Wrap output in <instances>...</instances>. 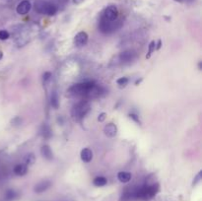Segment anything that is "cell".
Segmentation results:
<instances>
[{
    "mask_svg": "<svg viewBox=\"0 0 202 201\" xmlns=\"http://www.w3.org/2000/svg\"><path fill=\"white\" fill-rule=\"evenodd\" d=\"M159 191V184H144L139 188L133 190V197L134 199H141V200H149L153 198Z\"/></svg>",
    "mask_w": 202,
    "mask_h": 201,
    "instance_id": "6da1fadb",
    "label": "cell"
},
{
    "mask_svg": "<svg viewBox=\"0 0 202 201\" xmlns=\"http://www.w3.org/2000/svg\"><path fill=\"white\" fill-rule=\"evenodd\" d=\"M136 58V53L132 50H125L120 54V59L122 62H130Z\"/></svg>",
    "mask_w": 202,
    "mask_h": 201,
    "instance_id": "30bf717a",
    "label": "cell"
},
{
    "mask_svg": "<svg viewBox=\"0 0 202 201\" xmlns=\"http://www.w3.org/2000/svg\"><path fill=\"white\" fill-rule=\"evenodd\" d=\"M183 1H187V2H188V3H192V2H194L195 0H183Z\"/></svg>",
    "mask_w": 202,
    "mask_h": 201,
    "instance_id": "1f68e13d",
    "label": "cell"
},
{
    "mask_svg": "<svg viewBox=\"0 0 202 201\" xmlns=\"http://www.w3.org/2000/svg\"><path fill=\"white\" fill-rule=\"evenodd\" d=\"M95 85H96V83L92 81L78 83V84L73 85L68 90V95H70V96H87L90 90Z\"/></svg>",
    "mask_w": 202,
    "mask_h": 201,
    "instance_id": "7a4b0ae2",
    "label": "cell"
},
{
    "mask_svg": "<svg viewBox=\"0 0 202 201\" xmlns=\"http://www.w3.org/2000/svg\"><path fill=\"white\" fill-rule=\"evenodd\" d=\"M90 110V104L88 102H81L77 104L76 106H74V108L72 109V116L75 119H81L83 118L87 113L89 112Z\"/></svg>",
    "mask_w": 202,
    "mask_h": 201,
    "instance_id": "277c9868",
    "label": "cell"
},
{
    "mask_svg": "<svg viewBox=\"0 0 202 201\" xmlns=\"http://www.w3.org/2000/svg\"><path fill=\"white\" fill-rule=\"evenodd\" d=\"M175 1H177V2H180V3H181V2H183V0H175Z\"/></svg>",
    "mask_w": 202,
    "mask_h": 201,
    "instance_id": "e575fe53",
    "label": "cell"
},
{
    "mask_svg": "<svg viewBox=\"0 0 202 201\" xmlns=\"http://www.w3.org/2000/svg\"><path fill=\"white\" fill-rule=\"evenodd\" d=\"M104 133L106 136H108L109 138L114 137L117 134V127L116 125L113 123V122H109V123L106 124V126L104 127Z\"/></svg>",
    "mask_w": 202,
    "mask_h": 201,
    "instance_id": "9c48e42d",
    "label": "cell"
},
{
    "mask_svg": "<svg viewBox=\"0 0 202 201\" xmlns=\"http://www.w3.org/2000/svg\"><path fill=\"white\" fill-rule=\"evenodd\" d=\"M21 122H22V119H21V117H19V116H15L13 119L11 120L12 125H19V124H21Z\"/></svg>",
    "mask_w": 202,
    "mask_h": 201,
    "instance_id": "4316f807",
    "label": "cell"
},
{
    "mask_svg": "<svg viewBox=\"0 0 202 201\" xmlns=\"http://www.w3.org/2000/svg\"><path fill=\"white\" fill-rule=\"evenodd\" d=\"M41 154L42 156L47 161H51L53 159V153L49 145H43L41 148Z\"/></svg>",
    "mask_w": 202,
    "mask_h": 201,
    "instance_id": "4fadbf2b",
    "label": "cell"
},
{
    "mask_svg": "<svg viewBox=\"0 0 202 201\" xmlns=\"http://www.w3.org/2000/svg\"><path fill=\"white\" fill-rule=\"evenodd\" d=\"M155 46H156L155 41H152L151 42L149 43V45H148V52H147V54H146V58H147V59H149L150 57H151L152 53L154 52V51H155Z\"/></svg>",
    "mask_w": 202,
    "mask_h": 201,
    "instance_id": "7402d4cb",
    "label": "cell"
},
{
    "mask_svg": "<svg viewBox=\"0 0 202 201\" xmlns=\"http://www.w3.org/2000/svg\"><path fill=\"white\" fill-rule=\"evenodd\" d=\"M142 80H143V79H142V78H140V79H137V80L135 81V85H136V86H138V85H139L140 83L142 82Z\"/></svg>",
    "mask_w": 202,
    "mask_h": 201,
    "instance_id": "4dcf8cb0",
    "label": "cell"
},
{
    "mask_svg": "<svg viewBox=\"0 0 202 201\" xmlns=\"http://www.w3.org/2000/svg\"><path fill=\"white\" fill-rule=\"evenodd\" d=\"M51 186V181L50 180H42L41 183H39L38 184H35V186L34 188V191L37 193H42L46 191L47 189Z\"/></svg>",
    "mask_w": 202,
    "mask_h": 201,
    "instance_id": "8fae6325",
    "label": "cell"
},
{
    "mask_svg": "<svg viewBox=\"0 0 202 201\" xmlns=\"http://www.w3.org/2000/svg\"><path fill=\"white\" fill-rule=\"evenodd\" d=\"M50 105L52 106L53 109H57L59 108V100H58V95L57 93L53 91L52 93H51V96H50Z\"/></svg>",
    "mask_w": 202,
    "mask_h": 201,
    "instance_id": "e0dca14e",
    "label": "cell"
},
{
    "mask_svg": "<svg viewBox=\"0 0 202 201\" xmlns=\"http://www.w3.org/2000/svg\"><path fill=\"white\" fill-rule=\"evenodd\" d=\"M128 116H129L130 118H131V119H132L133 121H135L136 123L141 124V121H140V119H139V116H138L136 113L131 112V113H129V114H128Z\"/></svg>",
    "mask_w": 202,
    "mask_h": 201,
    "instance_id": "484cf974",
    "label": "cell"
},
{
    "mask_svg": "<svg viewBox=\"0 0 202 201\" xmlns=\"http://www.w3.org/2000/svg\"><path fill=\"white\" fill-rule=\"evenodd\" d=\"M10 38V34L6 30H0V41H6Z\"/></svg>",
    "mask_w": 202,
    "mask_h": 201,
    "instance_id": "603a6c76",
    "label": "cell"
},
{
    "mask_svg": "<svg viewBox=\"0 0 202 201\" xmlns=\"http://www.w3.org/2000/svg\"><path fill=\"white\" fill-rule=\"evenodd\" d=\"M201 66H202V64H201V61H199V63H198V69H199V70H201V68H202Z\"/></svg>",
    "mask_w": 202,
    "mask_h": 201,
    "instance_id": "d6a6232c",
    "label": "cell"
},
{
    "mask_svg": "<svg viewBox=\"0 0 202 201\" xmlns=\"http://www.w3.org/2000/svg\"><path fill=\"white\" fill-rule=\"evenodd\" d=\"M99 29L104 34H109L113 32L116 29H117V27L114 24V21H108L105 18H101L100 23H99Z\"/></svg>",
    "mask_w": 202,
    "mask_h": 201,
    "instance_id": "5b68a950",
    "label": "cell"
},
{
    "mask_svg": "<svg viewBox=\"0 0 202 201\" xmlns=\"http://www.w3.org/2000/svg\"><path fill=\"white\" fill-rule=\"evenodd\" d=\"M41 134H42V135L45 137V138H46V139H49V138H50L51 135H52V133H51V130H50V128H49V126H47V125H45V124L42 127Z\"/></svg>",
    "mask_w": 202,
    "mask_h": 201,
    "instance_id": "d6986e66",
    "label": "cell"
},
{
    "mask_svg": "<svg viewBox=\"0 0 202 201\" xmlns=\"http://www.w3.org/2000/svg\"><path fill=\"white\" fill-rule=\"evenodd\" d=\"M2 57H3V53H2V51L0 50V60L2 59Z\"/></svg>",
    "mask_w": 202,
    "mask_h": 201,
    "instance_id": "836d02e7",
    "label": "cell"
},
{
    "mask_svg": "<svg viewBox=\"0 0 202 201\" xmlns=\"http://www.w3.org/2000/svg\"><path fill=\"white\" fill-rule=\"evenodd\" d=\"M128 82H129V80L127 77H120L116 80V84L118 85L120 88H124V87L127 86Z\"/></svg>",
    "mask_w": 202,
    "mask_h": 201,
    "instance_id": "44dd1931",
    "label": "cell"
},
{
    "mask_svg": "<svg viewBox=\"0 0 202 201\" xmlns=\"http://www.w3.org/2000/svg\"><path fill=\"white\" fill-rule=\"evenodd\" d=\"M17 192H16L14 189H8V190L5 192V199L7 201H12L17 198Z\"/></svg>",
    "mask_w": 202,
    "mask_h": 201,
    "instance_id": "ac0fdd59",
    "label": "cell"
},
{
    "mask_svg": "<svg viewBox=\"0 0 202 201\" xmlns=\"http://www.w3.org/2000/svg\"><path fill=\"white\" fill-rule=\"evenodd\" d=\"M80 157H81V160L84 162V163H90V162L93 160L92 150L89 148H84L80 153Z\"/></svg>",
    "mask_w": 202,
    "mask_h": 201,
    "instance_id": "7c38bea8",
    "label": "cell"
},
{
    "mask_svg": "<svg viewBox=\"0 0 202 201\" xmlns=\"http://www.w3.org/2000/svg\"><path fill=\"white\" fill-rule=\"evenodd\" d=\"M131 173L128 172H120L117 173V179L122 183H127L131 180Z\"/></svg>",
    "mask_w": 202,
    "mask_h": 201,
    "instance_id": "9a60e30c",
    "label": "cell"
},
{
    "mask_svg": "<svg viewBox=\"0 0 202 201\" xmlns=\"http://www.w3.org/2000/svg\"><path fill=\"white\" fill-rule=\"evenodd\" d=\"M13 172H14V173L16 176H23L28 173V166H26L25 164H18V165L15 166Z\"/></svg>",
    "mask_w": 202,
    "mask_h": 201,
    "instance_id": "5bb4252c",
    "label": "cell"
},
{
    "mask_svg": "<svg viewBox=\"0 0 202 201\" xmlns=\"http://www.w3.org/2000/svg\"><path fill=\"white\" fill-rule=\"evenodd\" d=\"M93 183L95 186L102 187V186H105V185L108 183V179H106L105 176H97L94 179Z\"/></svg>",
    "mask_w": 202,
    "mask_h": 201,
    "instance_id": "2e32d148",
    "label": "cell"
},
{
    "mask_svg": "<svg viewBox=\"0 0 202 201\" xmlns=\"http://www.w3.org/2000/svg\"><path fill=\"white\" fill-rule=\"evenodd\" d=\"M161 46H162V41L161 39H159L157 42H156V46H155V50H159L160 49H161Z\"/></svg>",
    "mask_w": 202,
    "mask_h": 201,
    "instance_id": "f1b7e54d",
    "label": "cell"
},
{
    "mask_svg": "<svg viewBox=\"0 0 202 201\" xmlns=\"http://www.w3.org/2000/svg\"><path fill=\"white\" fill-rule=\"evenodd\" d=\"M31 8H32L31 2L28 1V0H23V1H21L18 4L17 8H16V11H17V13L20 15H26L30 12Z\"/></svg>",
    "mask_w": 202,
    "mask_h": 201,
    "instance_id": "ba28073f",
    "label": "cell"
},
{
    "mask_svg": "<svg viewBox=\"0 0 202 201\" xmlns=\"http://www.w3.org/2000/svg\"><path fill=\"white\" fill-rule=\"evenodd\" d=\"M25 165L26 166H32V165H34L35 164V155L33 153H30V154H28V155L25 157Z\"/></svg>",
    "mask_w": 202,
    "mask_h": 201,
    "instance_id": "ffe728a7",
    "label": "cell"
},
{
    "mask_svg": "<svg viewBox=\"0 0 202 201\" xmlns=\"http://www.w3.org/2000/svg\"><path fill=\"white\" fill-rule=\"evenodd\" d=\"M106 118V112H101L98 116V121L99 122H104Z\"/></svg>",
    "mask_w": 202,
    "mask_h": 201,
    "instance_id": "83f0119b",
    "label": "cell"
},
{
    "mask_svg": "<svg viewBox=\"0 0 202 201\" xmlns=\"http://www.w3.org/2000/svg\"><path fill=\"white\" fill-rule=\"evenodd\" d=\"M103 18H105L108 21H116L118 17V10L116 6L109 5L104 10V13L102 15Z\"/></svg>",
    "mask_w": 202,
    "mask_h": 201,
    "instance_id": "8992f818",
    "label": "cell"
},
{
    "mask_svg": "<svg viewBox=\"0 0 202 201\" xmlns=\"http://www.w3.org/2000/svg\"><path fill=\"white\" fill-rule=\"evenodd\" d=\"M51 79V73L50 72H45L42 75V82L43 85H46L49 81Z\"/></svg>",
    "mask_w": 202,
    "mask_h": 201,
    "instance_id": "cb8c5ba5",
    "label": "cell"
},
{
    "mask_svg": "<svg viewBox=\"0 0 202 201\" xmlns=\"http://www.w3.org/2000/svg\"><path fill=\"white\" fill-rule=\"evenodd\" d=\"M72 1H73L74 4H76V5H79V4H81L83 1H84V0H72Z\"/></svg>",
    "mask_w": 202,
    "mask_h": 201,
    "instance_id": "f546056e",
    "label": "cell"
},
{
    "mask_svg": "<svg viewBox=\"0 0 202 201\" xmlns=\"http://www.w3.org/2000/svg\"><path fill=\"white\" fill-rule=\"evenodd\" d=\"M35 8L38 13L47 15V16H53L56 14L57 12L56 5L49 1H39L35 3Z\"/></svg>",
    "mask_w": 202,
    "mask_h": 201,
    "instance_id": "3957f363",
    "label": "cell"
},
{
    "mask_svg": "<svg viewBox=\"0 0 202 201\" xmlns=\"http://www.w3.org/2000/svg\"><path fill=\"white\" fill-rule=\"evenodd\" d=\"M201 179H202V172L200 171V172L196 175V176L194 177V179H193V183H192L193 186H194V185H196L198 183H200Z\"/></svg>",
    "mask_w": 202,
    "mask_h": 201,
    "instance_id": "d4e9b609",
    "label": "cell"
},
{
    "mask_svg": "<svg viewBox=\"0 0 202 201\" xmlns=\"http://www.w3.org/2000/svg\"><path fill=\"white\" fill-rule=\"evenodd\" d=\"M88 39H89V35L86 32H79L74 37V45L79 47L84 46L88 43Z\"/></svg>",
    "mask_w": 202,
    "mask_h": 201,
    "instance_id": "52a82bcc",
    "label": "cell"
}]
</instances>
